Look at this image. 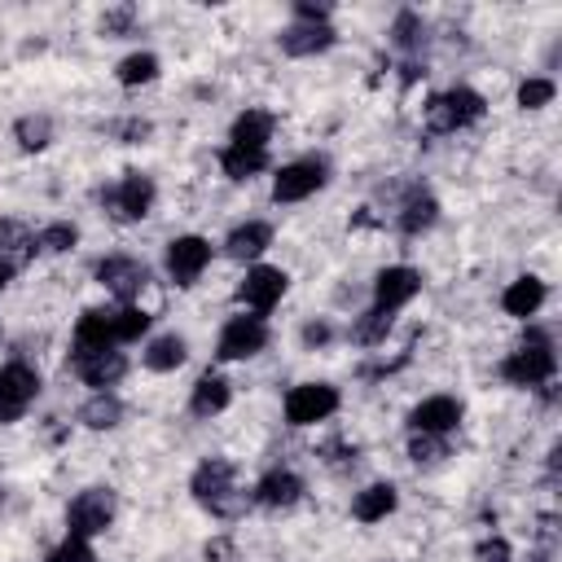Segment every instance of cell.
Listing matches in <instances>:
<instances>
[{
    "label": "cell",
    "instance_id": "cell-19",
    "mask_svg": "<svg viewBox=\"0 0 562 562\" xmlns=\"http://www.w3.org/2000/svg\"><path fill=\"white\" fill-rule=\"evenodd\" d=\"M395 509H400V487H395L391 479H373V483L356 487V492H351V505H347V514H351L356 522H364V527L386 522Z\"/></svg>",
    "mask_w": 562,
    "mask_h": 562
},
{
    "label": "cell",
    "instance_id": "cell-11",
    "mask_svg": "<svg viewBox=\"0 0 562 562\" xmlns=\"http://www.w3.org/2000/svg\"><path fill=\"white\" fill-rule=\"evenodd\" d=\"M92 281L114 299V303H136L149 290V263L136 255H101L92 263Z\"/></svg>",
    "mask_w": 562,
    "mask_h": 562
},
{
    "label": "cell",
    "instance_id": "cell-18",
    "mask_svg": "<svg viewBox=\"0 0 562 562\" xmlns=\"http://www.w3.org/2000/svg\"><path fill=\"white\" fill-rule=\"evenodd\" d=\"M338 44V31L334 22H290L277 31V48L285 57H321Z\"/></svg>",
    "mask_w": 562,
    "mask_h": 562
},
{
    "label": "cell",
    "instance_id": "cell-27",
    "mask_svg": "<svg viewBox=\"0 0 562 562\" xmlns=\"http://www.w3.org/2000/svg\"><path fill=\"white\" fill-rule=\"evenodd\" d=\"M123 413L127 408H123L119 391H88L83 404L75 408V426H83V430H119Z\"/></svg>",
    "mask_w": 562,
    "mask_h": 562
},
{
    "label": "cell",
    "instance_id": "cell-16",
    "mask_svg": "<svg viewBox=\"0 0 562 562\" xmlns=\"http://www.w3.org/2000/svg\"><path fill=\"white\" fill-rule=\"evenodd\" d=\"M272 237H277V228L268 220H241V224H233L224 233L220 255L233 259V263H241V268H250V263H263V255L272 250Z\"/></svg>",
    "mask_w": 562,
    "mask_h": 562
},
{
    "label": "cell",
    "instance_id": "cell-28",
    "mask_svg": "<svg viewBox=\"0 0 562 562\" xmlns=\"http://www.w3.org/2000/svg\"><path fill=\"white\" fill-rule=\"evenodd\" d=\"M386 35H391V48L404 53V61H417V53L430 44V26H426V18H422L417 9H400V13L391 18Z\"/></svg>",
    "mask_w": 562,
    "mask_h": 562
},
{
    "label": "cell",
    "instance_id": "cell-10",
    "mask_svg": "<svg viewBox=\"0 0 562 562\" xmlns=\"http://www.w3.org/2000/svg\"><path fill=\"white\" fill-rule=\"evenodd\" d=\"M211 259H215L211 237H202V233H176L167 241V250H162V272H167L171 285L189 290V285H198L206 277Z\"/></svg>",
    "mask_w": 562,
    "mask_h": 562
},
{
    "label": "cell",
    "instance_id": "cell-5",
    "mask_svg": "<svg viewBox=\"0 0 562 562\" xmlns=\"http://www.w3.org/2000/svg\"><path fill=\"white\" fill-rule=\"evenodd\" d=\"M338 408H342V391H338L334 382H321V378L294 382V386L285 391V400H281V417H285V426H294V430L321 426V422H329Z\"/></svg>",
    "mask_w": 562,
    "mask_h": 562
},
{
    "label": "cell",
    "instance_id": "cell-42",
    "mask_svg": "<svg viewBox=\"0 0 562 562\" xmlns=\"http://www.w3.org/2000/svg\"><path fill=\"white\" fill-rule=\"evenodd\" d=\"M290 22H334V9L329 4H316V0H294Z\"/></svg>",
    "mask_w": 562,
    "mask_h": 562
},
{
    "label": "cell",
    "instance_id": "cell-31",
    "mask_svg": "<svg viewBox=\"0 0 562 562\" xmlns=\"http://www.w3.org/2000/svg\"><path fill=\"white\" fill-rule=\"evenodd\" d=\"M13 140H18V149H26V154L48 149V145L57 140V123H53V114H44V110L18 114V119H13Z\"/></svg>",
    "mask_w": 562,
    "mask_h": 562
},
{
    "label": "cell",
    "instance_id": "cell-12",
    "mask_svg": "<svg viewBox=\"0 0 562 562\" xmlns=\"http://www.w3.org/2000/svg\"><path fill=\"white\" fill-rule=\"evenodd\" d=\"M285 294H290V272L277 263H250L237 281V303L241 312H255V316H268Z\"/></svg>",
    "mask_w": 562,
    "mask_h": 562
},
{
    "label": "cell",
    "instance_id": "cell-14",
    "mask_svg": "<svg viewBox=\"0 0 562 562\" xmlns=\"http://www.w3.org/2000/svg\"><path fill=\"white\" fill-rule=\"evenodd\" d=\"M461 417H465V404H461L457 395L435 391V395H422V400L408 408L404 426H408V435H439V439H448V435L461 426Z\"/></svg>",
    "mask_w": 562,
    "mask_h": 562
},
{
    "label": "cell",
    "instance_id": "cell-15",
    "mask_svg": "<svg viewBox=\"0 0 562 562\" xmlns=\"http://www.w3.org/2000/svg\"><path fill=\"white\" fill-rule=\"evenodd\" d=\"M373 307H382V312H404L417 294H422V272L413 268V263H386V268H378L373 272Z\"/></svg>",
    "mask_w": 562,
    "mask_h": 562
},
{
    "label": "cell",
    "instance_id": "cell-33",
    "mask_svg": "<svg viewBox=\"0 0 562 562\" xmlns=\"http://www.w3.org/2000/svg\"><path fill=\"white\" fill-rule=\"evenodd\" d=\"M149 329H154V316H149L140 303H114V342H119V347L145 342Z\"/></svg>",
    "mask_w": 562,
    "mask_h": 562
},
{
    "label": "cell",
    "instance_id": "cell-23",
    "mask_svg": "<svg viewBox=\"0 0 562 562\" xmlns=\"http://www.w3.org/2000/svg\"><path fill=\"white\" fill-rule=\"evenodd\" d=\"M114 342V307H83L70 329V351H105Z\"/></svg>",
    "mask_w": 562,
    "mask_h": 562
},
{
    "label": "cell",
    "instance_id": "cell-26",
    "mask_svg": "<svg viewBox=\"0 0 562 562\" xmlns=\"http://www.w3.org/2000/svg\"><path fill=\"white\" fill-rule=\"evenodd\" d=\"M184 360H189V338L176 334V329L149 334V338L140 342V364H145L149 373H176V369H184Z\"/></svg>",
    "mask_w": 562,
    "mask_h": 562
},
{
    "label": "cell",
    "instance_id": "cell-25",
    "mask_svg": "<svg viewBox=\"0 0 562 562\" xmlns=\"http://www.w3.org/2000/svg\"><path fill=\"white\" fill-rule=\"evenodd\" d=\"M215 162H220V176L224 180H233V184H250V180H259L268 167H272V154L268 149H246V145H220V154H215Z\"/></svg>",
    "mask_w": 562,
    "mask_h": 562
},
{
    "label": "cell",
    "instance_id": "cell-13",
    "mask_svg": "<svg viewBox=\"0 0 562 562\" xmlns=\"http://www.w3.org/2000/svg\"><path fill=\"white\" fill-rule=\"evenodd\" d=\"M70 373L88 386V391H114L127 378V351L123 347H105V351H70Z\"/></svg>",
    "mask_w": 562,
    "mask_h": 562
},
{
    "label": "cell",
    "instance_id": "cell-32",
    "mask_svg": "<svg viewBox=\"0 0 562 562\" xmlns=\"http://www.w3.org/2000/svg\"><path fill=\"white\" fill-rule=\"evenodd\" d=\"M75 246H79V224H70V220H48L40 233H31V255H40V259L70 255Z\"/></svg>",
    "mask_w": 562,
    "mask_h": 562
},
{
    "label": "cell",
    "instance_id": "cell-38",
    "mask_svg": "<svg viewBox=\"0 0 562 562\" xmlns=\"http://www.w3.org/2000/svg\"><path fill=\"white\" fill-rule=\"evenodd\" d=\"M136 31V9L132 4H114L101 13V35L105 40H127Z\"/></svg>",
    "mask_w": 562,
    "mask_h": 562
},
{
    "label": "cell",
    "instance_id": "cell-17",
    "mask_svg": "<svg viewBox=\"0 0 562 562\" xmlns=\"http://www.w3.org/2000/svg\"><path fill=\"white\" fill-rule=\"evenodd\" d=\"M303 492H307V483H303L299 470H290V465H272V470H263V474L255 479V487H250V505H259V509H294V505L303 501Z\"/></svg>",
    "mask_w": 562,
    "mask_h": 562
},
{
    "label": "cell",
    "instance_id": "cell-2",
    "mask_svg": "<svg viewBox=\"0 0 562 562\" xmlns=\"http://www.w3.org/2000/svg\"><path fill=\"white\" fill-rule=\"evenodd\" d=\"M189 496L215 518H233L250 505V496L237 487V465L228 457H202L189 474Z\"/></svg>",
    "mask_w": 562,
    "mask_h": 562
},
{
    "label": "cell",
    "instance_id": "cell-29",
    "mask_svg": "<svg viewBox=\"0 0 562 562\" xmlns=\"http://www.w3.org/2000/svg\"><path fill=\"white\" fill-rule=\"evenodd\" d=\"M391 329H395V316L369 303L364 312L351 316V325H347V342H356V347H386Z\"/></svg>",
    "mask_w": 562,
    "mask_h": 562
},
{
    "label": "cell",
    "instance_id": "cell-6",
    "mask_svg": "<svg viewBox=\"0 0 562 562\" xmlns=\"http://www.w3.org/2000/svg\"><path fill=\"white\" fill-rule=\"evenodd\" d=\"M119 518V496L114 487L105 483H92V487H79L66 505V536H83V540H97L114 527Z\"/></svg>",
    "mask_w": 562,
    "mask_h": 562
},
{
    "label": "cell",
    "instance_id": "cell-22",
    "mask_svg": "<svg viewBox=\"0 0 562 562\" xmlns=\"http://www.w3.org/2000/svg\"><path fill=\"white\" fill-rule=\"evenodd\" d=\"M439 215H443L439 198L417 184V189H408L404 202L395 206V228H400L404 237H422V233H430V228L439 224Z\"/></svg>",
    "mask_w": 562,
    "mask_h": 562
},
{
    "label": "cell",
    "instance_id": "cell-39",
    "mask_svg": "<svg viewBox=\"0 0 562 562\" xmlns=\"http://www.w3.org/2000/svg\"><path fill=\"white\" fill-rule=\"evenodd\" d=\"M18 250H31V228L13 215H0V255H18Z\"/></svg>",
    "mask_w": 562,
    "mask_h": 562
},
{
    "label": "cell",
    "instance_id": "cell-7",
    "mask_svg": "<svg viewBox=\"0 0 562 562\" xmlns=\"http://www.w3.org/2000/svg\"><path fill=\"white\" fill-rule=\"evenodd\" d=\"M268 342H272L268 321L255 316V312H237V316H228V321L220 325V334H215V360H220V364H246V360H255L259 351H268Z\"/></svg>",
    "mask_w": 562,
    "mask_h": 562
},
{
    "label": "cell",
    "instance_id": "cell-41",
    "mask_svg": "<svg viewBox=\"0 0 562 562\" xmlns=\"http://www.w3.org/2000/svg\"><path fill=\"white\" fill-rule=\"evenodd\" d=\"M114 132H119V140H123V145H145V140L154 136V123H149V119H140V114H132V119H123Z\"/></svg>",
    "mask_w": 562,
    "mask_h": 562
},
{
    "label": "cell",
    "instance_id": "cell-20",
    "mask_svg": "<svg viewBox=\"0 0 562 562\" xmlns=\"http://www.w3.org/2000/svg\"><path fill=\"white\" fill-rule=\"evenodd\" d=\"M544 303H549V285L536 272H522L501 290V312L514 321H527V325H531V316H540Z\"/></svg>",
    "mask_w": 562,
    "mask_h": 562
},
{
    "label": "cell",
    "instance_id": "cell-21",
    "mask_svg": "<svg viewBox=\"0 0 562 562\" xmlns=\"http://www.w3.org/2000/svg\"><path fill=\"white\" fill-rule=\"evenodd\" d=\"M228 404H233V382L220 369H206V373L193 378V386H189V413L198 422H211V417L228 413Z\"/></svg>",
    "mask_w": 562,
    "mask_h": 562
},
{
    "label": "cell",
    "instance_id": "cell-8",
    "mask_svg": "<svg viewBox=\"0 0 562 562\" xmlns=\"http://www.w3.org/2000/svg\"><path fill=\"white\" fill-rule=\"evenodd\" d=\"M158 202V184L149 171H123L105 193H101V206L110 211L114 224H140Z\"/></svg>",
    "mask_w": 562,
    "mask_h": 562
},
{
    "label": "cell",
    "instance_id": "cell-24",
    "mask_svg": "<svg viewBox=\"0 0 562 562\" xmlns=\"http://www.w3.org/2000/svg\"><path fill=\"white\" fill-rule=\"evenodd\" d=\"M277 136V114L263 105H246L233 114L228 123V145H246V149H268V140Z\"/></svg>",
    "mask_w": 562,
    "mask_h": 562
},
{
    "label": "cell",
    "instance_id": "cell-3",
    "mask_svg": "<svg viewBox=\"0 0 562 562\" xmlns=\"http://www.w3.org/2000/svg\"><path fill=\"white\" fill-rule=\"evenodd\" d=\"M483 114H487V97H483L479 88H470V83H452V88H443V92H430L426 105H422V123H426V132H435V136L465 132V127H474Z\"/></svg>",
    "mask_w": 562,
    "mask_h": 562
},
{
    "label": "cell",
    "instance_id": "cell-40",
    "mask_svg": "<svg viewBox=\"0 0 562 562\" xmlns=\"http://www.w3.org/2000/svg\"><path fill=\"white\" fill-rule=\"evenodd\" d=\"M474 562H514V544L501 531H492V536H483L474 544Z\"/></svg>",
    "mask_w": 562,
    "mask_h": 562
},
{
    "label": "cell",
    "instance_id": "cell-43",
    "mask_svg": "<svg viewBox=\"0 0 562 562\" xmlns=\"http://www.w3.org/2000/svg\"><path fill=\"white\" fill-rule=\"evenodd\" d=\"M13 277H18V263H13L9 255H0V294L13 285Z\"/></svg>",
    "mask_w": 562,
    "mask_h": 562
},
{
    "label": "cell",
    "instance_id": "cell-4",
    "mask_svg": "<svg viewBox=\"0 0 562 562\" xmlns=\"http://www.w3.org/2000/svg\"><path fill=\"white\" fill-rule=\"evenodd\" d=\"M329 176H334V167H329L325 154H299V158H290L272 171V202L277 206L307 202L329 184Z\"/></svg>",
    "mask_w": 562,
    "mask_h": 562
},
{
    "label": "cell",
    "instance_id": "cell-30",
    "mask_svg": "<svg viewBox=\"0 0 562 562\" xmlns=\"http://www.w3.org/2000/svg\"><path fill=\"white\" fill-rule=\"evenodd\" d=\"M158 75H162V57L149 53V48H132V53L119 57V66H114V83H119V88H149Z\"/></svg>",
    "mask_w": 562,
    "mask_h": 562
},
{
    "label": "cell",
    "instance_id": "cell-37",
    "mask_svg": "<svg viewBox=\"0 0 562 562\" xmlns=\"http://www.w3.org/2000/svg\"><path fill=\"white\" fill-rule=\"evenodd\" d=\"M448 457V439L439 435H408V461L413 465H435Z\"/></svg>",
    "mask_w": 562,
    "mask_h": 562
},
{
    "label": "cell",
    "instance_id": "cell-35",
    "mask_svg": "<svg viewBox=\"0 0 562 562\" xmlns=\"http://www.w3.org/2000/svg\"><path fill=\"white\" fill-rule=\"evenodd\" d=\"M334 342H338V325L329 316H307L299 325V347L303 351H329Z\"/></svg>",
    "mask_w": 562,
    "mask_h": 562
},
{
    "label": "cell",
    "instance_id": "cell-9",
    "mask_svg": "<svg viewBox=\"0 0 562 562\" xmlns=\"http://www.w3.org/2000/svg\"><path fill=\"white\" fill-rule=\"evenodd\" d=\"M44 391V378L31 360H4L0 364V426H18Z\"/></svg>",
    "mask_w": 562,
    "mask_h": 562
},
{
    "label": "cell",
    "instance_id": "cell-34",
    "mask_svg": "<svg viewBox=\"0 0 562 562\" xmlns=\"http://www.w3.org/2000/svg\"><path fill=\"white\" fill-rule=\"evenodd\" d=\"M553 97H558V83H553L549 75H527V79L518 83V92H514L518 110H527V114H536V110L553 105Z\"/></svg>",
    "mask_w": 562,
    "mask_h": 562
},
{
    "label": "cell",
    "instance_id": "cell-1",
    "mask_svg": "<svg viewBox=\"0 0 562 562\" xmlns=\"http://www.w3.org/2000/svg\"><path fill=\"white\" fill-rule=\"evenodd\" d=\"M514 391H540L553 382L558 373V351H553V334L540 329V325H527L522 329V342L501 360L496 369Z\"/></svg>",
    "mask_w": 562,
    "mask_h": 562
},
{
    "label": "cell",
    "instance_id": "cell-36",
    "mask_svg": "<svg viewBox=\"0 0 562 562\" xmlns=\"http://www.w3.org/2000/svg\"><path fill=\"white\" fill-rule=\"evenodd\" d=\"M44 562H97V549H92V540H83V536H61V540L44 553Z\"/></svg>",
    "mask_w": 562,
    "mask_h": 562
}]
</instances>
